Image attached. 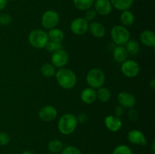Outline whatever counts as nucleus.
Segmentation results:
<instances>
[{
    "label": "nucleus",
    "instance_id": "1",
    "mask_svg": "<svg viewBox=\"0 0 155 154\" xmlns=\"http://www.w3.org/2000/svg\"><path fill=\"white\" fill-rule=\"evenodd\" d=\"M54 75L59 85L64 89L73 88L77 84V79L75 72L68 68H60Z\"/></svg>",
    "mask_w": 155,
    "mask_h": 154
},
{
    "label": "nucleus",
    "instance_id": "2",
    "mask_svg": "<svg viewBox=\"0 0 155 154\" xmlns=\"http://www.w3.org/2000/svg\"><path fill=\"white\" fill-rule=\"evenodd\" d=\"M77 117L71 113H65L61 116L58 123L59 131L64 135L72 134L77 126Z\"/></svg>",
    "mask_w": 155,
    "mask_h": 154
},
{
    "label": "nucleus",
    "instance_id": "3",
    "mask_svg": "<svg viewBox=\"0 0 155 154\" xmlns=\"http://www.w3.org/2000/svg\"><path fill=\"white\" fill-rule=\"evenodd\" d=\"M28 40L33 48L40 49L45 48L49 39L46 32L39 29H36L32 30L28 36Z\"/></svg>",
    "mask_w": 155,
    "mask_h": 154
},
{
    "label": "nucleus",
    "instance_id": "4",
    "mask_svg": "<svg viewBox=\"0 0 155 154\" xmlns=\"http://www.w3.org/2000/svg\"><path fill=\"white\" fill-rule=\"evenodd\" d=\"M86 82L94 89H98L102 87L105 81V75L101 69L93 68L88 72L86 77Z\"/></svg>",
    "mask_w": 155,
    "mask_h": 154
},
{
    "label": "nucleus",
    "instance_id": "5",
    "mask_svg": "<svg viewBox=\"0 0 155 154\" xmlns=\"http://www.w3.org/2000/svg\"><path fill=\"white\" fill-rule=\"evenodd\" d=\"M112 40L117 45H124L130 39V33L123 25H116L110 30Z\"/></svg>",
    "mask_w": 155,
    "mask_h": 154
},
{
    "label": "nucleus",
    "instance_id": "6",
    "mask_svg": "<svg viewBox=\"0 0 155 154\" xmlns=\"http://www.w3.org/2000/svg\"><path fill=\"white\" fill-rule=\"evenodd\" d=\"M59 14L57 11L54 10H48L45 11L41 18V23L42 27L46 30H51L55 28L56 26L58 24Z\"/></svg>",
    "mask_w": 155,
    "mask_h": 154
},
{
    "label": "nucleus",
    "instance_id": "7",
    "mask_svg": "<svg viewBox=\"0 0 155 154\" xmlns=\"http://www.w3.org/2000/svg\"><path fill=\"white\" fill-rule=\"evenodd\" d=\"M121 71L125 76L128 78H134L137 76L140 72V67L136 60H127L122 63Z\"/></svg>",
    "mask_w": 155,
    "mask_h": 154
},
{
    "label": "nucleus",
    "instance_id": "8",
    "mask_svg": "<svg viewBox=\"0 0 155 154\" xmlns=\"http://www.w3.org/2000/svg\"><path fill=\"white\" fill-rule=\"evenodd\" d=\"M89 30V23L85 18H77L71 22V30L74 34L83 35Z\"/></svg>",
    "mask_w": 155,
    "mask_h": 154
},
{
    "label": "nucleus",
    "instance_id": "9",
    "mask_svg": "<svg viewBox=\"0 0 155 154\" xmlns=\"http://www.w3.org/2000/svg\"><path fill=\"white\" fill-rule=\"evenodd\" d=\"M69 61V54L66 51L60 49L52 54L51 57V64L58 68H62Z\"/></svg>",
    "mask_w": 155,
    "mask_h": 154
},
{
    "label": "nucleus",
    "instance_id": "10",
    "mask_svg": "<svg viewBox=\"0 0 155 154\" xmlns=\"http://www.w3.org/2000/svg\"><path fill=\"white\" fill-rule=\"evenodd\" d=\"M127 139L130 143L134 145L145 146L148 143L145 134L138 129H133L129 131L127 134Z\"/></svg>",
    "mask_w": 155,
    "mask_h": 154
},
{
    "label": "nucleus",
    "instance_id": "11",
    "mask_svg": "<svg viewBox=\"0 0 155 154\" xmlns=\"http://www.w3.org/2000/svg\"><path fill=\"white\" fill-rule=\"evenodd\" d=\"M117 101L121 107L127 109L133 108L136 104V99L134 95L127 91L120 92L117 95Z\"/></svg>",
    "mask_w": 155,
    "mask_h": 154
},
{
    "label": "nucleus",
    "instance_id": "12",
    "mask_svg": "<svg viewBox=\"0 0 155 154\" xmlns=\"http://www.w3.org/2000/svg\"><path fill=\"white\" fill-rule=\"evenodd\" d=\"M93 5L96 13L101 16L110 14L113 8L110 0H95Z\"/></svg>",
    "mask_w": 155,
    "mask_h": 154
},
{
    "label": "nucleus",
    "instance_id": "13",
    "mask_svg": "<svg viewBox=\"0 0 155 154\" xmlns=\"http://www.w3.org/2000/svg\"><path fill=\"white\" fill-rule=\"evenodd\" d=\"M57 116V110L51 105H47L42 107L39 112V118L44 122H51L56 119Z\"/></svg>",
    "mask_w": 155,
    "mask_h": 154
},
{
    "label": "nucleus",
    "instance_id": "14",
    "mask_svg": "<svg viewBox=\"0 0 155 154\" xmlns=\"http://www.w3.org/2000/svg\"><path fill=\"white\" fill-rule=\"evenodd\" d=\"M104 125L109 131L117 132L122 128L123 122L120 117L113 115H109L104 119Z\"/></svg>",
    "mask_w": 155,
    "mask_h": 154
},
{
    "label": "nucleus",
    "instance_id": "15",
    "mask_svg": "<svg viewBox=\"0 0 155 154\" xmlns=\"http://www.w3.org/2000/svg\"><path fill=\"white\" fill-rule=\"evenodd\" d=\"M80 98H81V101L85 104H92L97 99L96 91L92 88H86L82 91L80 94Z\"/></svg>",
    "mask_w": 155,
    "mask_h": 154
},
{
    "label": "nucleus",
    "instance_id": "16",
    "mask_svg": "<svg viewBox=\"0 0 155 154\" xmlns=\"http://www.w3.org/2000/svg\"><path fill=\"white\" fill-rule=\"evenodd\" d=\"M89 30L90 31L91 34L94 37L98 38V39H101V38L104 37L106 33L104 25L101 24V23L95 22V21L89 24Z\"/></svg>",
    "mask_w": 155,
    "mask_h": 154
},
{
    "label": "nucleus",
    "instance_id": "17",
    "mask_svg": "<svg viewBox=\"0 0 155 154\" xmlns=\"http://www.w3.org/2000/svg\"><path fill=\"white\" fill-rule=\"evenodd\" d=\"M140 41L143 45L148 47L155 46V34L149 30H144L140 34Z\"/></svg>",
    "mask_w": 155,
    "mask_h": 154
},
{
    "label": "nucleus",
    "instance_id": "18",
    "mask_svg": "<svg viewBox=\"0 0 155 154\" xmlns=\"http://www.w3.org/2000/svg\"><path fill=\"white\" fill-rule=\"evenodd\" d=\"M128 53L126 50L125 47L124 45H117L113 51V56L114 60L117 63H121L124 62L127 60L128 57Z\"/></svg>",
    "mask_w": 155,
    "mask_h": 154
},
{
    "label": "nucleus",
    "instance_id": "19",
    "mask_svg": "<svg viewBox=\"0 0 155 154\" xmlns=\"http://www.w3.org/2000/svg\"><path fill=\"white\" fill-rule=\"evenodd\" d=\"M134 1L135 0H110L112 7L121 11L129 10L134 3Z\"/></svg>",
    "mask_w": 155,
    "mask_h": 154
},
{
    "label": "nucleus",
    "instance_id": "20",
    "mask_svg": "<svg viewBox=\"0 0 155 154\" xmlns=\"http://www.w3.org/2000/svg\"><path fill=\"white\" fill-rule=\"evenodd\" d=\"M120 20L123 26L131 27L135 22V16L133 12L129 10H126L122 11L120 17Z\"/></svg>",
    "mask_w": 155,
    "mask_h": 154
},
{
    "label": "nucleus",
    "instance_id": "21",
    "mask_svg": "<svg viewBox=\"0 0 155 154\" xmlns=\"http://www.w3.org/2000/svg\"><path fill=\"white\" fill-rule=\"evenodd\" d=\"M125 48L128 54L131 56H135L139 54V50H140V46H139V43L136 40H135V39H130L126 43Z\"/></svg>",
    "mask_w": 155,
    "mask_h": 154
},
{
    "label": "nucleus",
    "instance_id": "22",
    "mask_svg": "<svg viewBox=\"0 0 155 154\" xmlns=\"http://www.w3.org/2000/svg\"><path fill=\"white\" fill-rule=\"evenodd\" d=\"M49 41L56 42H61L64 38V33L61 30L58 28H53L49 30L48 33Z\"/></svg>",
    "mask_w": 155,
    "mask_h": 154
},
{
    "label": "nucleus",
    "instance_id": "23",
    "mask_svg": "<svg viewBox=\"0 0 155 154\" xmlns=\"http://www.w3.org/2000/svg\"><path fill=\"white\" fill-rule=\"evenodd\" d=\"M95 0H73L74 6L78 10L86 11L93 6Z\"/></svg>",
    "mask_w": 155,
    "mask_h": 154
},
{
    "label": "nucleus",
    "instance_id": "24",
    "mask_svg": "<svg viewBox=\"0 0 155 154\" xmlns=\"http://www.w3.org/2000/svg\"><path fill=\"white\" fill-rule=\"evenodd\" d=\"M97 98L101 102L105 103L107 102L110 99L111 94H110V90L107 88L101 87L98 88V91H96Z\"/></svg>",
    "mask_w": 155,
    "mask_h": 154
},
{
    "label": "nucleus",
    "instance_id": "25",
    "mask_svg": "<svg viewBox=\"0 0 155 154\" xmlns=\"http://www.w3.org/2000/svg\"><path fill=\"white\" fill-rule=\"evenodd\" d=\"M63 148V143L58 139H53V140H50L48 144V150L53 153H58V152H61Z\"/></svg>",
    "mask_w": 155,
    "mask_h": 154
},
{
    "label": "nucleus",
    "instance_id": "26",
    "mask_svg": "<svg viewBox=\"0 0 155 154\" xmlns=\"http://www.w3.org/2000/svg\"><path fill=\"white\" fill-rule=\"evenodd\" d=\"M41 72H42L43 76L50 78V77H52L53 75H55L56 71L54 69V66L51 63H45L41 67Z\"/></svg>",
    "mask_w": 155,
    "mask_h": 154
},
{
    "label": "nucleus",
    "instance_id": "27",
    "mask_svg": "<svg viewBox=\"0 0 155 154\" xmlns=\"http://www.w3.org/2000/svg\"><path fill=\"white\" fill-rule=\"evenodd\" d=\"M112 154H133V150L128 146L120 144L114 148Z\"/></svg>",
    "mask_w": 155,
    "mask_h": 154
},
{
    "label": "nucleus",
    "instance_id": "28",
    "mask_svg": "<svg viewBox=\"0 0 155 154\" xmlns=\"http://www.w3.org/2000/svg\"><path fill=\"white\" fill-rule=\"evenodd\" d=\"M46 48L47 51H50V52H55V51H58V50L62 49V45L61 42H52V41H48L47 42L46 45L45 47Z\"/></svg>",
    "mask_w": 155,
    "mask_h": 154
},
{
    "label": "nucleus",
    "instance_id": "29",
    "mask_svg": "<svg viewBox=\"0 0 155 154\" xmlns=\"http://www.w3.org/2000/svg\"><path fill=\"white\" fill-rule=\"evenodd\" d=\"M61 154H82V152L80 149L76 146H67L63 148L61 150Z\"/></svg>",
    "mask_w": 155,
    "mask_h": 154
},
{
    "label": "nucleus",
    "instance_id": "30",
    "mask_svg": "<svg viewBox=\"0 0 155 154\" xmlns=\"http://www.w3.org/2000/svg\"><path fill=\"white\" fill-rule=\"evenodd\" d=\"M12 18L11 17L10 14H2L0 15V25H4V26H7L9 25V24L12 23Z\"/></svg>",
    "mask_w": 155,
    "mask_h": 154
},
{
    "label": "nucleus",
    "instance_id": "31",
    "mask_svg": "<svg viewBox=\"0 0 155 154\" xmlns=\"http://www.w3.org/2000/svg\"><path fill=\"white\" fill-rule=\"evenodd\" d=\"M97 16V13L95 11V9L89 8L86 11V14H85V19L89 22V21H92Z\"/></svg>",
    "mask_w": 155,
    "mask_h": 154
},
{
    "label": "nucleus",
    "instance_id": "32",
    "mask_svg": "<svg viewBox=\"0 0 155 154\" xmlns=\"http://www.w3.org/2000/svg\"><path fill=\"white\" fill-rule=\"evenodd\" d=\"M10 136L6 132H0V145L1 146H6L10 142Z\"/></svg>",
    "mask_w": 155,
    "mask_h": 154
},
{
    "label": "nucleus",
    "instance_id": "33",
    "mask_svg": "<svg viewBox=\"0 0 155 154\" xmlns=\"http://www.w3.org/2000/svg\"><path fill=\"white\" fill-rule=\"evenodd\" d=\"M128 117L130 121H132V122H136V121H137L138 119H139L138 112L133 108L130 109V110H129L128 112Z\"/></svg>",
    "mask_w": 155,
    "mask_h": 154
},
{
    "label": "nucleus",
    "instance_id": "34",
    "mask_svg": "<svg viewBox=\"0 0 155 154\" xmlns=\"http://www.w3.org/2000/svg\"><path fill=\"white\" fill-rule=\"evenodd\" d=\"M77 122H80V123H85L86 121L88 120V116L87 114L84 113H81L77 116Z\"/></svg>",
    "mask_w": 155,
    "mask_h": 154
},
{
    "label": "nucleus",
    "instance_id": "35",
    "mask_svg": "<svg viewBox=\"0 0 155 154\" xmlns=\"http://www.w3.org/2000/svg\"><path fill=\"white\" fill-rule=\"evenodd\" d=\"M114 116H117V117H120L124 115V108L123 107H121L120 105L116 107V108L114 109Z\"/></svg>",
    "mask_w": 155,
    "mask_h": 154
},
{
    "label": "nucleus",
    "instance_id": "36",
    "mask_svg": "<svg viewBox=\"0 0 155 154\" xmlns=\"http://www.w3.org/2000/svg\"><path fill=\"white\" fill-rule=\"evenodd\" d=\"M7 0H0V11L3 10L7 5Z\"/></svg>",
    "mask_w": 155,
    "mask_h": 154
},
{
    "label": "nucleus",
    "instance_id": "37",
    "mask_svg": "<svg viewBox=\"0 0 155 154\" xmlns=\"http://www.w3.org/2000/svg\"><path fill=\"white\" fill-rule=\"evenodd\" d=\"M149 86L151 89H154L155 88V80L153 79H151V81L149 82Z\"/></svg>",
    "mask_w": 155,
    "mask_h": 154
},
{
    "label": "nucleus",
    "instance_id": "38",
    "mask_svg": "<svg viewBox=\"0 0 155 154\" xmlns=\"http://www.w3.org/2000/svg\"><path fill=\"white\" fill-rule=\"evenodd\" d=\"M21 154H33V152H31L30 150H25L22 152Z\"/></svg>",
    "mask_w": 155,
    "mask_h": 154
},
{
    "label": "nucleus",
    "instance_id": "39",
    "mask_svg": "<svg viewBox=\"0 0 155 154\" xmlns=\"http://www.w3.org/2000/svg\"><path fill=\"white\" fill-rule=\"evenodd\" d=\"M152 151L153 152H155V142L153 141L152 143Z\"/></svg>",
    "mask_w": 155,
    "mask_h": 154
},
{
    "label": "nucleus",
    "instance_id": "40",
    "mask_svg": "<svg viewBox=\"0 0 155 154\" xmlns=\"http://www.w3.org/2000/svg\"><path fill=\"white\" fill-rule=\"evenodd\" d=\"M7 1H10V2H12V1H15V0H7Z\"/></svg>",
    "mask_w": 155,
    "mask_h": 154
}]
</instances>
